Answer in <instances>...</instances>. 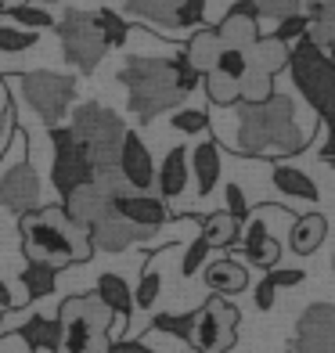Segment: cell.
<instances>
[{"instance_id":"cell-30","label":"cell","mask_w":335,"mask_h":353,"mask_svg":"<svg viewBox=\"0 0 335 353\" xmlns=\"http://www.w3.org/2000/svg\"><path fill=\"white\" fill-rule=\"evenodd\" d=\"M181 4H184V0H126V11L137 14V19H145V22L173 29V19H177Z\"/></svg>"},{"instance_id":"cell-38","label":"cell","mask_w":335,"mask_h":353,"mask_svg":"<svg viewBox=\"0 0 335 353\" xmlns=\"http://www.w3.org/2000/svg\"><path fill=\"white\" fill-rule=\"evenodd\" d=\"M245 260L252 263V267H263V270H274L278 267V260H281V245L274 242V238H263V242L256 245V249H249L245 252Z\"/></svg>"},{"instance_id":"cell-35","label":"cell","mask_w":335,"mask_h":353,"mask_svg":"<svg viewBox=\"0 0 335 353\" xmlns=\"http://www.w3.org/2000/svg\"><path fill=\"white\" fill-rule=\"evenodd\" d=\"M195 317L199 310H191V314H159L152 321V328L155 332H166V335H177V339H191V328H195Z\"/></svg>"},{"instance_id":"cell-50","label":"cell","mask_w":335,"mask_h":353,"mask_svg":"<svg viewBox=\"0 0 335 353\" xmlns=\"http://www.w3.org/2000/svg\"><path fill=\"white\" fill-rule=\"evenodd\" d=\"M112 353H155L145 343H134V339H123V343H112Z\"/></svg>"},{"instance_id":"cell-5","label":"cell","mask_w":335,"mask_h":353,"mask_svg":"<svg viewBox=\"0 0 335 353\" xmlns=\"http://www.w3.org/2000/svg\"><path fill=\"white\" fill-rule=\"evenodd\" d=\"M289 69H292L299 94L310 101V108L321 119H328L335 112V61L321 51V47H314L303 37L299 47L289 54Z\"/></svg>"},{"instance_id":"cell-44","label":"cell","mask_w":335,"mask_h":353,"mask_svg":"<svg viewBox=\"0 0 335 353\" xmlns=\"http://www.w3.org/2000/svg\"><path fill=\"white\" fill-rule=\"evenodd\" d=\"M205 19V0H184L177 8V19H173V29H191Z\"/></svg>"},{"instance_id":"cell-49","label":"cell","mask_w":335,"mask_h":353,"mask_svg":"<svg viewBox=\"0 0 335 353\" xmlns=\"http://www.w3.org/2000/svg\"><path fill=\"white\" fill-rule=\"evenodd\" d=\"M263 238H267V223H263V220H252V223H249V231H245V252H249V249H256Z\"/></svg>"},{"instance_id":"cell-28","label":"cell","mask_w":335,"mask_h":353,"mask_svg":"<svg viewBox=\"0 0 335 353\" xmlns=\"http://www.w3.org/2000/svg\"><path fill=\"white\" fill-rule=\"evenodd\" d=\"M54 285H58V267L51 263H40V260H29L26 270H22V288H26V299L33 303V299H47L54 292Z\"/></svg>"},{"instance_id":"cell-15","label":"cell","mask_w":335,"mask_h":353,"mask_svg":"<svg viewBox=\"0 0 335 353\" xmlns=\"http://www.w3.org/2000/svg\"><path fill=\"white\" fill-rule=\"evenodd\" d=\"M112 202H116V195H112L101 181H90L83 188H76L69 199H61V210L69 213L72 223H79L83 231H90L105 213H112Z\"/></svg>"},{"instance_id":"cell-14","label":"cell","mask_w":335,"mask_h":353,"mask_svg":"<svg viewBox=\"0 0 335 353\" xmlns=\"http://www.w3.org/2000/svg\"><path fill=\"white\" fill-rule=\"evenodd\" d=\"M260 11H256V4L252 0H238V4L223 14L220 19V26L213 29L216 33V40H220V47H234V51H249L252 43L260 40Z\"/></svg>"},{"instance_id":"cell-6","label":"cell","mask_w":335,"mask_h":353,"mask_svg":"<svg viewBox=\"0 0 335 353\" xmlns=\"http://www.w3.org/2000/svg\"><path fill=\"white\" fill-rule=\"evenodd\" d=\"M112 314L98 296H69L65 303L58 307V328H61V339L54 353H90L94 335L108 332L112 325Z\"/></svg>"},{"instance_id":"cell-26","label":"cell","mask_w":335,"mask_h":353,"mask_svg":"<svg viewBox=\"0 0 335 353\" xmlns=\"http://www.w3.org/2000/svg\"><path fill=\"white\" fill-rule=\"evenodd\" d=\"M94 296H98L116 317L130 321V314H134V292H130V285H126L119 274H101L98 278V288H94Z\"/></svg>"},{"instance_id":"cell-55","label":"cell","mask_w":335,"mask_h":353,"mask_svg":"<svg viewBox=\"0 0 335 353\" xmlns=\"http://www.w3.org/2000/svg\"><path fill=\"white\" fill-rule=\"evenodd\" d=\"M33 4H65V0H33Z\"/></svg>"},{"instance_id":"cell-39","label":"cell","mask_w":335,"mask_h":353,"mask_svg":"<svg viewBox=\"0 0 335 353\" xmlns=\"http://www.w3.org/2000/svg\"><path fill=\"white\" fill-rule=\"evenodd\" d=\"M307 29H310V19H307L303 11H296V14H285V19H278L274 37L285 40V43H292V40H303V37H307Z\"/></svg>"},{"instance_id":"cell-8","label":"cell","mask_w":335,"mask_h":353,"mask_svg":"<svg viewBox=\"0 0 335 353\" xmlns=\"http://www.w3.org/2000/svg\"><path fill=\"white\" fill-rule=\"evenodd\" d=\"M19 83L37 116L47 126H61V119L69 116V105L76 98V79L51 72V69H37V72H22Z\"/></svg>"},{"instance_id":"cell-10","label":"cell","mask_w":335,"mask_h":353,"mask_svg":"<svg viewBox=\"0 0 335 353\" xmlns=\"http://www.w3.org/2000/svg\"><path fill=\"white\" fill-rule=\"evenodd\" d=\"M242 314H238L234 303H227L223 296L205 299V307L195 317V328H191V346L199 353H227L234 346V328Z\"/></svg>"},{"instance_id":"cell-56","label":"cell","mask_w":335,"mask_h":353,"mask_svg":"<svg viewBox=\"0 0 335 353\" xmlns=\"http://www.w3.org/2000/svg\"><path fill=\"white\" fill-rule=\"evenodd\" d=\"M4 4H8V0H0V11H4Z\"/></svg>"},{"instance_id":"cell-2","label":"cell","mask_w":335,"mask_h":353,"mask_svg":"<svg viewBox=\"0 0 335 353\" xmlns=\"http://www.w3.org/2000/svg\"><path fill=\"white\" fill-rule=\"evenodd\" d=\"M307 144V134L296 126V105L285 94H270L267 101L249 105L238 101V152L263 155L274 148L281 155H296Z\"/></svg>"},{"instance_id":"cell-32","label":"cell","mask_w":335,"mask_h":353,"mask_svg":"<svg viewBox=\"0 0 335 353\" xmlns=\"http://www.w3.org/2000/svg\"><path fill=\"white\" fill-rule=\"evenodd\" d=\"M205 94H210V101L227 108V105H238L242 101V87H238V79L223 76V72H205Z\"/></svg>"},{"instance_id":"cell-27","label":"cell","mask_w":335,"mask_h":353,"mask_svg":"<svg viewBox=\"0 0 335 353\" xmlns=\"http://www.w3.org/2000/svg\"><path fill=\"white\" fill-rule=\"evenodd\" d=\"M270 181H274V188L281 191V195H292V199H303V202H317V199H321L317 184L303 170H296V166H274Z\"/></svg>"},{"instance_id":"cell-31","label":"cell","mask_w":335,"mask_h":353,"mask_svg":"<svg viewBox=\"0 0 335 353\" xmlns=\"http://www.w3.org/2000/svg\"><path fill=\"white\" fill-rule=\"evenodd\" d=\"M94 19H98V33H101L105 47H123L126 43V37H130V22H126L119 11L98 8V11H94Z\"/></svg>"},{"instance_id":"cell-43","label":"cell","mask_w":335,"mask_h":353,"mask_svg":"<svg viewBox=\"0 0 335 353\" xmlns=\"http://www.w3.org/2000/svg\"><path fill=\"white\" fill-rule=\"evenodd\" d=\"M205 256H210V242H205V238H195V242L187 245L184 260H181V274H184V278L199 274V267L205 263Z\"/></svg>"},{"instance_id":"cell-46","label":"cell","mask_w":335,"mask_h":353,"mask_svg":"<svg viewBox=\"0 0 335 353\" xmlns=\"http://www.w3.org/2000/svg\"><path fill=\"white\" fill-rule=\"evenodd\" d=\"M223 199H227V210L223 213H231L238 223H242L249 216V202H245V191L238 188V184H227V191H223Z\"/></svg>"},{"instance_id":"cell-51","label":"cell","mask_w":335,"mask_h":353,"mask_svg":"<svg viewBox=\"0 0 335 353\" xmlns=\"http://www.w3.org/2000/svg\"><path fill=\"white\" fill-rule=\"evenodd\" d=\"M14 307H19V299L11 296V288H8V281L0 278V310H14Z\"/></svg>"},{"instance_id":"cell-29","label":"cell","mask_w":335,"mask_h":353,"mask_svg":"<svg viewBox=\"0 0 335 353\" xmlns=\"http://www.w3.org/2000/svg\"><path fill=\"white\" fill-rule=\"evenodd\" d=\"M238 223L231 213H213V216H205L202 220V238L210 242V249H227L238 242Z\"/></svg>"},{"instance_id":"cell-33","label":"cell","mask_w":335,"mask_h":353,"mask_svg":"<svg viewBox=\"0 0 335 353\" xmlns=\"http://www.w3.org/2000/svg\"><path fill=\"white\" fill-rule=\"evenodd\" d=\"M238 87H242V101L260 105V101H267L270 94H274V76L260 72V69H245V76L238 79Z\"/></svg>"},{"instance_id":"cell-16","label":"cell","mask_w":335,"mask_h":353,"mask_svg":"<svg viewBox=\"0 0 335 353\" xmlns=\"http://www.w3.org/2000/svg\"><path fill=\"white\" fill-rule=\"evenodd\" d=\"M119 173H123V181L130 184L134 191H152L155 188L152 152H148V144L141 141L134 130H126V137L119 144Z\"/></svg>"},{"instance_id":"cell-22","label":"cell","mask_w":335,"mask_h":353,"mask_svg":"<svg viewBox=\"0 0 335 353\" xmlns=\"http://www.w3.org/2000/svg\"><path fill=\"white\" fill-rule=\"evenodd\" d=\"M205 285H210L216 296H238L249 288V270L234 260H216V263L205 267Z\"/></svg>"},{"instance_id":"cell-13","label":"cell","mask_w":335,"mask_h":353,"mask_svg":"<svg viewBox=\"0 0 335 353\" xmlns=\"http://www.w3.org/2000/svg\"><path fill=\"white\" fill-rule=\"evenodd\" d=\"M87 234H90V245L94 249H101V252H126V249L137 245V242H148L155 231L137 228V223H130L126 216H119L116 210H112V213H105L98 223H94Z\"/></svg>"},{"instance_id":"cell-9","label":"cell","mask_w":335,"mask_h":353,"mask_svg":"<svg viewBox=\"0 0 335 353\" xmlns=\"http://www.w3.org/2000/svg\"><path fill=\"white\" fill-rule=\"evenodd\" d=\"M51 130V144H54V163H51V184L61 199H69L76 188H83L94 181V166L83 152V144L76 141V134L69 126H47Z\"/></svg>"},{"instance_id":"cell-12","label":"cell","mask_w":335,"mask_h":353,"mask_svg":"<svg viewBox=\"0 0 335 353\" xmlns=\"http://www.w3.org/2000/svg\"><path fill=\"white\" fill-rule=\"evenodd\" d=\"M0 205L11 213H19V216L40 205V176L26 159L0 173Z\"/></svg>"},{"instance_id":"cell-1","label":"cell","mask_w":335,"mask_h":353,"mask_svg":"<svg viewBox=\"0 0 335 353\" xmlns=\"http://www.w3.org/2000/svg\"><path fill=\"white\" fill-rule=\"evenodd\" d=\"M19 231H22L26 260H40L65 270L72 263H87L94 256L90 234L79 223H72L61 205H37V210L22 213Z\"/></svg>"},{"instance_id":"cell-24","label":"cell","mask_w":335,"mask_h":353,"mask_svg":"<svg viewBox=\"0 0 335 353\" xmlns=\"http://www.w3.org/2000/svg\"><path fill=\"white\" fill-rule=\"evenodd\" d=\"M325 234H328V220H325L321 213H307V216H299V220L292 223L289 245H292V252H299V256H314L317 249H321Z\"/></svg>"},{"instance_id":"cell-37","label":"cell","mask_w":335,"mask_h":353,"mask_svg":"<svg viewBox=\"0 0 335 353\" xmlns=\"http://www.w3.org/2000/svg\"><path fill=\"white\" fill-rule=\"evenodd\" d=\"M159 292H163V274L148 267L145 274H141L137 292H134V307H141V310H152V307H155V299H159Z\"/></svg>"},{"instance_id":"cell-11","label":"cell","mask_w":335,"mask_h":353,"mask_svg":"<svg viewBox=\"0 0 335 353\" xmlns=\"http://www.w3.org/2000/svg\"><path fill=\"white\" fill-rule=\"evenodd\" d=\"M292 353H335V307L332 303H310L296 325Z\"/></svg>"},{"instance_id":"cell-25","label":"cell","mask_w":335,"mask_h":353,"mask_svg":"<svg viewBox=\"0 0 335 353\" xmlns=\"http://www.w3.org/2000/svg\"><path fill=\"white\" fill-rule=\"evenodd\" d=\"M220 51H223V47H220V40H216L213 29H199V33L184 43V58L191 61V69H195L199 76H205V72L216 69Z\"/></svg>"},{"instance_id":"cell-42","label":"cell","mask_w":335,"mask_h":353,"mask_svg":"<svg viewBox=\"0 0 335 353\" xmlns=\"http://www.w3.org/2000/svg\"><path fill=\"white\" fill-rule=\"evenodd\" d=\"M170 61H173V83H177V90L187 98V94L199 87V79H202V76H199L195 69H191V61L184 58V51H181L177 58H170Z\"/></svg>"},{"instance_id":"cell-36","label":"cell","mask_w":335,"mask_h":353,"mask_svg":"<svg viewBox=\"0 0 335 353\" xmlns=\"http://www.w3.org/2000/svg\"><path fill=\"white\" fill-rule=\"evenodd\" d=\"M37 33L33 29H19V26H0V51L4 54H22L29 47H37Z\"/></svg>"},{"instance_id":"cell-48","label":"cell","mask_w":335,"mask_h":353,"mask_svg":"<svg viewBox=\"0 0 335 353\" xmlns=\"http://www.w3.org/2000/svg\"><path fill=\"white\" fill-rule=\"evenodd\" d=\"M274 296H278L274 281H270V278H263V281L256 285V310H270V307H274Z\"/></svg>"},{"instance_id":"cell-54","label":"cell","mask_w":335,"mask_h":353,"mask_svg":"<svg viewBox=\"0 0 335 353\" xmlns=\"http://www.w3.org/2000/svg\"><path fill=\"white\" fill-rule=\"evenodd\" d=\"M14 116H11V108H0V134H4L8 130V123H11Z\"/></svg>"},{"instance_id":"cell-7","label":"cell","mask_w":335,"mask_h":353,"mask_svg":"<svg viewBox=\"0 0 335 353\" xmlns=\"http://www.w3.org/2000/svg\"><path fill=\"white\" fill-rule=\"evenodd\" d=\"M54 29H58V40H61V54L72 69L79 72H94L105 58V40L98 33V19L94 11H65L61 19H54Z\"/></svg>"},{"instance_id":"cell-4","label":"cell","mask_w":335,"mask_h":353,"mask_svg":"<svg viewBox=\"0 0 335 353\" xmlns=\"http://www.w3.org/2000/svg\"><path fill=\"white\" fill-rule=\"evenodd\" d=\"M69 130L76 134V141L83 144V152L90 159L94 173H112L119 170V144L126 137V123L116 116L112 108L87 101L72 108V123Z\"/></svg>"},{"instance_id":"cell-3","label":"cell","mask_w":335,"mask_h":353,"mask_svg":"<svg viewBox=\"0 0 335 353\" xmlns=\"http://www.w3.org/2000/svg\"><path fill=\"white\" fill-rule=\"evenodd\" d=\"M119 83L126 87V105L141 123H152L155 116L177 108L184 94L173 83V61L170 58H126L119 69Z\"/></svg>"},{"instance_id":"cell-21","label":"cell","mask_w":335,"mask_h":353,"mask_svg":"<svg viewBox=\"0 0 335 353\" xmlns=\"http://www.w3.org/2000/svg\"><path fill=\"white\" fill-rule=\"evenodd\" d=\"M187 166L195 173V184H199V195H210L220 181V148L213 141H202L195 152H187Z\"/></svg>"},{"instance_id":"cell-53","label":"cell","mask_w":335,"mask_h":353,"mask_svg":"<svg viewBox=\"0 0 335 353\" xmlns=\"http://www.w3.org/2000/svg\"><path fill=\"white\" fill-rule=\"evenodd\" d=\"M90 353H112V339H108V332L94 335V343H90Z\"/></svg>"},{"instance_id":"cell-20","label":"cell","mask_w":335,"mask_h":353,"mask_svg":"<svg viewBox=\"0 0 335 353\" xmlns=\"http://www.w3.org/2000/svg\"><path fill=\"white\" fill-rule=\"evenodd\" d=\"M289 43L278 40V37H260L256 43L245 51V61H249V69H260V72H281L285 65H289Z\"/></svg>"},{"instance_id":"cell-18","label":"cell","mask_w":335,"mask_h":353,"mask_svg":"<svg viewBox=\"0 0 335 353\" xmlns=\"http://www.w3.org/2000/svg\"><path fill=\"white\" fill-rule=\"evenodd\" d=\"M187 176H191V166H187V148H170L163 166H159V176H155V188H159V199H181L184 188H187Z\"/></svg>"},{"instance_id":"cell-40","label":"cell","mask_w":335,"mask_h":353,"mask_svg":"<svg viewBox=\"0 0 335 353\" xmlns=\"http://www.w3.org/2000/svg\"><path fill=\"white\" fill-rule=\"evenodd\" d=\"M170 123H173V130H181V134H202L205 126H210V116L199 108H177Z\"/></svg>"},{"instance_id":"cell-47","label":"cell","mask_w":335,"mask_h":353,"mask_svg":"<svg viewBox=\"0 0 335 353\" xmlns=\"http://www.w3.org/2000/svg\"><path fill=\"white\" fill-rule=\"evenodd\" d=\"M267 278L274 281V288H296L307 274H303V270H296V267H285V270H270Z\"/></svg>"},{"instance_id":"cell-34","label":"cell","mask_w":335,"mask_h":353,"mask_svg":"<svg viewBox=\"0 0 335 353\" xmlns=\"http://www.w3.org/2000/svg\"><path fill=\"white\" fill-rule=\"evenodd\" d=\"M4 14L11 22H19V29H33V33L54 26V19L43 11V4H14V8H4Z\"/></svg>"},{"instance_id":"cell-23","label":"cell","mask_w":335,"mask_h":353,"mask_svg":"<svg viewBox=\"0 0 335 353\" xmlns=\"http://www.w3.org/2000/svg\"><path fill=\"white\" fill-rule=\"evenodd\" d=\"M14 335L29 346V350H47V353H54L58 350V339H61V328H58V321L54 317H26L19 328H14Z\"/></svg>"},{"instance_id":"cell-17","label":"cell","mask_w":335,"mask_h":353,"mask_svg":"<svg viewBox=\"0 0 335 353\" xmlns=\"http://www.w3.org/2000/svg\"><path fill=\"white\" fill-rule=\"evenodd\" d=\"M112 210L119 216H126L130 223H137V228H148V231H159L170 220L166 202L148 195V191H123V195H116V202H112Z\"/></svg>"},{"instance_id":"cell-52","label":"cell","mask_w":335,"mask_h":353,"mask_svg":"<svg viewBox=\"0 0 335 353\" xmlns=\"http://www.w3.org/2000/svg\"><path fill=\"white\" fill-rule=\"evenodd\" d=\"M328 123V141H325V159H335V112L325 119Z\"/></svg>"},{"instance_id":"cell-45","label":"cell","mask_w":335,"mask_h":353,"mask_svg":"<svg viewBox=\"0 0 335 353\" xmlns=\"http://www.w3.org/2000/svg\"><path fill=\"white\" fill-rule=\"evenodd\" d=\"M252 4L267 19H285V14H296L303 8V0H252Z\"/></svg>"},{"instance_id":"cell-19","label":"cell","mask_w":335,"mask_h":353,"mask_svg":"<svg viewBox=\"0 0 335 353\" xmlns=\"http://www.w3.org/2000/svg\"><path fill=\"white\" fill-rule=\"evenodd\" d=\"M307 4V40L321 47L325 54H335V0H303Z\"/></svg>"},{"instance_id":"cell-41","label":"cell","mask_w":335,"mask_h":353,"mask_svg":"<svg viewBox=\"0 0 335 353\" xmlns=\"http://www.w3.org/2000/svg\"><path fill=\"white\" fill-rule=\"evenodd\" d=\"M249 69V61H245V51H234V47H223L220 58H216V69L213 72H223V76H231V79H242Z\"/></svg>"}]
</instances>
